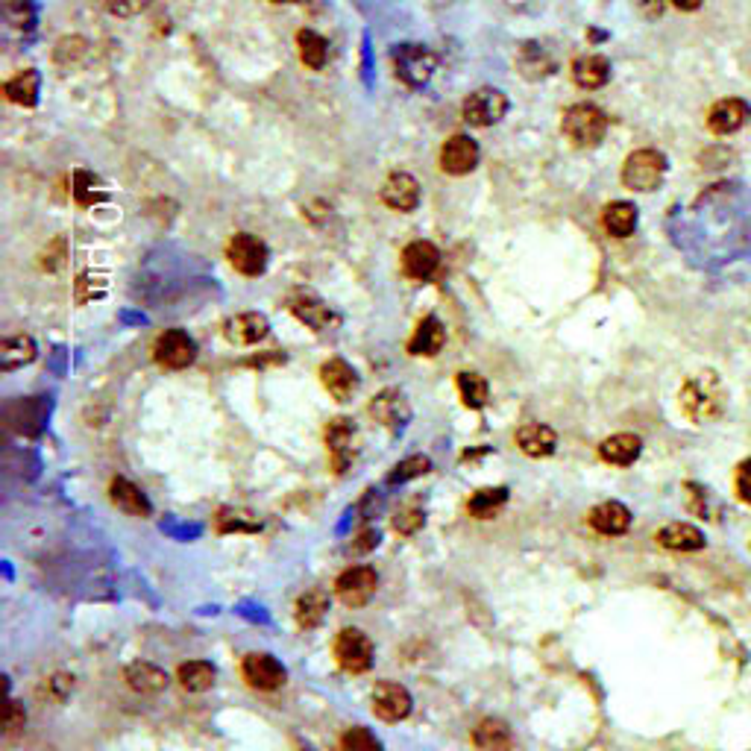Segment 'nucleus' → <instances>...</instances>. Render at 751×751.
<instances>
[{
    "label": "nucleus",
    "mask_w": 751,
    "mask_h": 751,
    "mask_svg": "<svg viewBox=\"0 0 751 751\" xmlns=\"http://www.w3.org/2000/svg\"><path fill=\"white\" fill-rule=\"evenodd\" d=\"M291 311H294V317H297V320H303V323L311 326L314 332H323V329H329V326H335V323H338L335 311L329 309L326 303H320L317 297H311V294H300V297H294V300H291Z\"/></svg>",
    "instance_id": "27"
},
{
    "label": "nucleus",
    "mask_w": 751,
    "mask_h": 751,
    "mask_svg": "<svg viewBox=\"0 0 751 751\" xmlns=\"http://www.w3.org/2000/svg\"><path fill=\"white\" fill-rule=\"evenodd\" d=\"M473 743L479 751H511L514 737L502 719H482L473 731Z\"/></svg>",
    "instance_id": "29"
},
{
    "label": "nucleus",
    "mask_w": 751,
    "mask_h": 751,
    "mask_svg": "<svg viewBox=\"0 0 751 751\" xmlns=\"http://www.w3.org/2000/svg\"><path fill=\"white\" fill-rule=\"evenodd\" d=\"M124 678L130 684V690L141 693V696H153V693H162L168 687V675L147 661H135L124 669Z\"/></svg>",
    "instance_id": "25"
},
{
    "label": "nucleus",
    "mask_w": 751,
    "mask_h": 751,
    "mask_svg": "<svg viewBox=\"0 0 751 751\" xmlns=\"http://www.w3.org/2000/svg\"><path fill=\"white\" fill-rule=\"evenodd\" d=\"M3 94H6V100H12L18 106H36V100H39V74L33 68L18 71L12 80L3 83Z\"/></svg>",
    "instance_id": "34"
},
{
    "label": "nucleus",
    "mask_w": 751,
    "mask_h": 751,
    "mask_svg": "<svg viewBox=\"0 0 751 751\" xmlns=\"http://www.w3.org/2000/svg\"><path fill=\"white\" fill-rule=\"evenodd\" d=\"M376 546H379V531H361V534H358V543H353V552H370V549H376Z\"/></svg>",
    "instance_id": "46"
},
{
    "label": "nucleus",
    "mask_w": 751,
    "mask_h": 751,
    "mask_svg": "<svg viewBox=\"0 0 751 751\" xmlns=\"http://www.w3.org/2000/svg\"><path fill=\"white\" fill-rule=\"evenodd\" d=\"M573 80L581 89H602L611 80V62L602 53H587L573 62Z\"/></svg>",
    "instance_id": "23"
},
{
    "label": "nucleus",
    "mask_w": 751,
    "mask_h": 751,
    "mask_svg": "<svg viewBox=\"0 0 751 751\" xmlns=\"http://www.w3.org/2000/svg\"><path fill=\"white\" fill-rule=\"evenodd\" d=\"M411 693L397 681H379L373 687V713L385 722H402L411 713Z\"/></svg>",
    "instance_id": "12"
},
{
    "label": "nucleus",
    "mask_w": 751,
    "mask_h": 751,
    "mask_svg": "<svg viewBox=\"0 0 751 751\" xmlns=\"http://www.w3.org/2000/svg\"><path fill=\"white\" fill-rule=\"evenodd\" d=\"M508 112V97L499 89H479L464 100V121L470 127H493L505 118Z\"/></svg>",
    "instance_id": "6"
},
{
    "label": "nucleus",
    "mask_w": 751,
    "mask_h": 751,
    "mask_svg": "<svg viewBox=\"0 0 751 751\" xmlns=\"http://www.w3.org/2000/svg\"><path fill=\"white\" fill-rule=\"evenodd\" d=\"M517 446L529 455V458H546L555 452L558 446V435L555 429H549L546 423H526L517 432Z\"/></svg>",
    "instance_id": "26"
},
{
    "label": "nucleus",
    "mask_w": 751,
    "mask_h": 751,
    "mask_svg": "<svg viewBox=\"0 0 751 751\" xmlns=\"http://www.w3.org/2000/svg\"><path fill=\"white\" fill-rule=\"evenodd\" d=\"M734 490H737V496L751 505V458L746 461H740L737 464V473H734Z\"/></svg>",
    "instance_id": "41"
},
{
    "label": "nucleus",
    "mask_w": 751,
    "mask_h": 751,
    "mask_svg": "<svg viewBox=\"0 0 751 751\" xmlns=\"http://www.w3.org/2000/svg\"><path fill=\"white\" fill-rule=\"evenodd\" d=\"M153 355L162 367L168 370H185L188 364H194L197 358V344L188 332L182 329H165L156 344H153Z\"/></svg>",
    "instance_id": "8"
},
{
    "label": "nucleus",
    "mask_w": 751,
    "mask_h": 751,
    "mask_svg": "<svg viewBox=\"0 0 751 751\" xmlns=\"http://www.w3.org/2000/svg\"><path fill=\"white\" fill-rule=\"evenodd\" d=\"M329 611V596L326 590H309L297 599V608H294V617H297V625L300 628H317L323 617Z\"/></svg>",
    "instance_id": "33"
},
{
    "label": "nucleus",
    "mask_w": 751,
    "mask_h": 751,
    "mask_svg": "<svg viewBox=\"0 0 751 751\" xmlns=\"http://www.w3.org/2000/svg\"><path fill=\"white\" fill-rule=\"evenodd\" d=\"M297 47H300L303 65L311 68V71H320V68L326 65V59H329V45H326V39H323L320 33H314V30H300V33H297Z\"/></svg>",
    "instance_id": "36"
},
{
    "label": "nucleus",
    "mask_w": 751,
    "mask_h": 751,
    "mask_svg": "<svg viewBox=\"0 0 751 751\" xmlns=\"http://www.w3.org/2000/svg\"><path fill=\"white\" fill-rule=\"evenodd\" d=\"M215 678H218V669L209 661H188L177 669L179 687L188 690V693H206V690H212Z\"/></svg>",
    "instance_id": "30"
},
{
    "label": "nucleus",
    "mask_w": 751,
    "mask_h": 751,
    "mask_svg": "<svg viewBox=\"0 0 751 751\" xmlns=\"http://www.w3.org/2000/svg\"><path fill=\"white\" fill-rule=\"evenodd\" d=\"M326 449L338 473H344L355 461V426L347 417H335L326 426Z\"/></svg>",
    "instance_id": "13"
},
{
    "label": "nucleus",
    "mask_w": 751,
    "mask_h": 751,
    "mask_svg": "<svg viewBox=\"0 0 751 751\" xmlns=\"http://www.w3.org/2000/svg\"><path fill=\"white\" fill-rule=\"evenodd\" d=\"M441 265V253L432 241H411L405 250H402V273L408 279H417V282H426L435 276V270Z\"/></svg>",
    "instance_id": "15"
},
{
    "label": "nucleus",
    "mask_w": 751,
    "mask_h": 751,
    "mask_svg": "<svg viewBox=\"0 0 751 751\" xmlns=\"http://www.w3.org/2000/svg\"><path fill=\"white\" fill-rule=\"evenodd\" d=\"M262 523L259 517H253L250 511H232V508H223L218 514V531H259Z\"/></svg>",
    "instance_id": "39"
},
{
    "label": "nucleus",
    "mask_w": 751,
    "mask_h": 751,
    "mask_svg": "<svg viewBox=\"0 0 751 751\" xmlns=\"http://www.w3.org/2000/svg\"><path fill=\"white\" fill-rule=\"evenodd\" d=\"M678 402H681V411H684L687 420L707 426V423H716L725 414L728 391H725L722 379L707 370V373H696V376H690L684 382Z\"/></svg>",
    "instance_id": "1"
},
{
    "label": "nucleus",
    "mask_w": 751,
    "mask_h": 751,
    "mask_svg": "<svg viewBox=\"0 0 751 751\" xmlns=\"http://www.w3.org/2000/svg\"><path fill=\"white\" fill-rule=\"evenodd\" d=\"M423 520H426V517H423V511L408 508V511H399L397 520H394V529H397L399 534H414V531L423 526Z\"/></svg>",
    "instance_id": "42"
},
{
    "label": "nucleus",
    "mask_w": 751,
    "mask_h": 751,
    "mask_svg": "<svg viewBox=\"0 0 751 751\" xmlns=\"http://www.w3.org/2000/svg\"><path fill=\"white\" fill-rule=\"evenodd\" d=\"M446 344V329L438 317H423L408 341V353L411 355H438Z\"/></svg>",
    "instance_id": "24"
},
{
    "label": "nucleus",
    "mask_w": 751,
    "mask_h": 751,
    "mask_svg": "<svg viewBox=\"0 0 751 751\" xmlns=\"http://www.w3.org/2000/svg\"><path fill=\"white\" fill-rule=\"evenodd\" d=\"M561 130H564V135L573 141L575 147H596L605 138V133H608V118L593 103H575V106H570L564 112Z\"/></svg>",
    "instance_id": "2"
},
{
    "label": "nucleus",
    "mask_w": 751,
    "mask_h": 751,
    "mask_svg": "<svg viewBox=\"0 0 751 751\" xmlns=\"http://www.w3.org/2000/svg\"><path fill=\"white\" fill-rule=\"evenodd\" d=\"M749 103L737 100V97H728V100H719L710 106L707 112V130L713 135H734L740 133L749 121Z\"/></svg>",
    "instance_id": "14"
},
{
    "label": "nucleus",
    "mask_w": 751,
    "mask_h": 751,
    "mask_svg": "<svg viewBox=\"0 0 751 751\" xmlns=\"http://www.w3.org/2000/svg\"><path fill=\"white\" fill-rule=\"evenodd\" d=\"M229 265L235 267L244 276H262L267 267V247L262 238L250 235V232H238L229 247H226Z\"/></svg>",
    "instance_id": "7"
},
{
    "label": "nucleus",
    "mask_w": 751,
    "mask_h": 751,
    "mask_svg": "<svg viewBox=\"0 0 751 751\" xmlns=\"http://www.w3.org/2000/svg\"><path fill=\"white\" fill-rule=\"evenodd\" d=\"M24 722H27V713H24V707L18 705V702H9V716H6V734H15V731H21V728H24Z\"/></svg>",
    "instance_id": "44"
},
{
    "label": "nucleus",
    "mask_w": 751,
    "mask_h": 751,
    "mask_svg": "<svg viewBox=\"0 0 751 751\" xmlns=\"http://www.w3.org/2000/svg\"><path fill=\"white\" fill-rule=\"evenodd\" d=\"M382 203L394 212H414L420 206V182L411 174H391L382 185Z\"/></svg>",
    "instance_id": "18"
},
{
    "label": "nucleus",
    "mask_w": 751,
    "mask_h": 751,
    "mask_svg": "<svg viewBox=\"0 0 751 751\" xmlns=\"http://www.w3.org/2000/svg\"><path fill=\"white\" fill-rule=\"evenodd\" d=\"M666 177V156L661 150H634L622 165V185L631 191H655Z\"/></svg>",
    "instance_id": "3"
},
{
    "label": "nucleus",
    "mask_w": 751,
    "mask_h": 751,
    "mask_svg": "<svg viewBox=\"0 0 751 751\" xmlns=\"http://www.w3.org/2000/svg\"><path fill=\"white\" fill-rule=\"evenodd\" d=\"M675 9H681V12H696L705 0H669Z\"/></svg>",
    "instance_id": "47"
},
{
    "label": "nucleus",
    "mask_w": 751,
    "mask_h": 751,
    "mask_svg": "<svg viewBox=\"0 0 751 751\" xmlns=\"http://www.w3.org/2000/svg\"><path fill=\"white\" fill-rule=\"evenodd\" d=\"M655 540H658V546L672 549V552H699L707 543L705 534L690 523H669L655 534Z\"/></svg>",
    "instance_id": "22"
},
{
    "label": "nucleus",
    "mask_w": 751,
    "mask_h": 751,
    "mask_svg": "<svg viewBox=\"0 0 751 751\" xmlns=\"http://www.w3.org/2000/svg\"><path fill=\"white\" fill-rule=\"evenodd\" d=\"M479 144L470 135H452L441 147V171L452 177H464L479 165Z\"/></svg>",
    "instance_id": "11"
},
{
    "label": "nucleus",
    "mask_w": 751,
    "mask_h": 751,
    "mask_svg": "<svg viewBox=\"0 0 751 751\" xmlns=\"http://www.w3.org/2000/svg\"><path fill=\"white\" fill-rule=\"evenodd\" d=\"M36 341L30 335H12V338H3L0 344V370H18L24 364H30L36 358Z\"/></svg>",
    "instance_id": "31"
},
{
    "label": "nucleus",
    "mask_w": 751,
    "mask_h": 751,
    "mask_svg": "<svg viewBox=\"0 0 751 751\" xmlns=\"http://www.w3.org/2000/svg\"><path fill=\"white\" fill-rule=\"evenodd\" d=\"M267 332H270V323H267L265 314H259V311L235 314V317L226 320V326H223L226 341L235 344V347H253V344H259L262 338H267Z\"/></svg>",
    "instance_id": "16"
},
{
    "label": "nucleus",
    "mask_w": 751,
    "mask_h": 751,
    "mask_svg": "<svg viewBox=\"0 0 751 751\" xmlns=\"http://www.w3.org/2000/svg\"><path fill=\"white\" fill-rule=\"evenodd\" d=\"M505 502H508V487H482V490H476V493L470 496L467 511H470V517H476V520H490Z\"/></svg>",
    "instance_id": "35"
},
{
    "label": "nucleus",
    "mask_w": 751,
    "mask_h": 751,
    "mask_svg": "<svg viewBox=\"0 0 751 751\" xmlns=\"http://www.w3.org/2000/svg\"><path fill=\"white\" fill-rule=\"evenodd\" d=\"M435 65H438V59H435V53H432L429 47L399 45L397 50H394L397 77L405 86H411V89L426 86V83L432 80V74H435Z\"/></svg>",
    "instance_id": "4"
},
{
    "label": "nucleus",
    "mask_w": 751,
    "mask_h": 751,
    "mask_svg": "<svg viewBox=\"0 0 751 751\" xmlns=\"http://www.w3.org/2000/svg\"><path fill=\"white\" fill-rule=\"evenodd\" d=\"M320 382L338 402L353 399V394L358 391V373L353 370V364H347L344 358H329L320 367Z\"/></svg>",
    "instance_id": "19"
},
{
    "label": "nucleus",
    "mask_w": 751,
    "mask_h": 751,
    "mask_svg": "<svg viewBox=\"0 0 751 751\" xmlns=\"http://www.w3.org/2000/svg\"><path fill=\"white\" fill-rule=\"evenodd\" d=\"M634 6H637V12H640L643 18H649V21H655V18H661L663 15V0H634Z\"/></svg>",
    "instance_id": "45"
},
{
    "label": "nucleus",
    "mask_w": 751,
    "mask_h": 751,
    "mask_svg": "<svg viewBox=\"0 0 751 751\" xmlns=\"http://www.w3.org/2000/svg\"><path fill=\"white\" fill-rule=\"evenodd\" d=\"M109 499H112L115 508H121V511L130 514V517H150V502H147V496H144L133 482H127V479H112V485H109Z\"/></svg>",
    "instance_id": "28"
},
{
    "label": "nucleus",
    "mask_w": 751,
    "mask_h": 751,
    "mask_svg": "<svg viewBox=\"0 0 751 751\" xmlns=\"http://www.w3.org/2000/svg\"><path fill=\"white\" fill-rule=\"evenodd\" d=\"M270 3H297V0H270Z\"/></svg>",
    "instance_id": "48"
},
{
    "label": "nucleus",
    "mask_w": 751,
    "mask_h": 751,
    "mask_svg": "<svg viewBox=\"0 0 751 751\" xmlns=\"http://www.w3.org/2000/svg\"><path fill=\"white\" fill-rule=\"evenodd\" d=\"M458 394H461L467 408H476V411H479V408H485L487 405L490 388H487L485 376L464 370V373H458Z\"/></svg>",
    "instance_id": "37"
},
{
    "label": "nucleus",
    "mask_w": 751,
    "mask_h": 751,
    "mask_svg": "<svg viewBox=\"0 0 751 751\" xmlns=\"http://www.w3.org/2000/svg\"><path fill=\"white\" fill-rule=\"evenodd\" d=\"M376 587H379V575H376L373 567H350V570H344V573L338 575V581H335L338 599L344 605H350V608L367 605L373 599Z\"/></svg>",
    "instance_id": "9"
},
{
    "label": "nucleus",
    "mask_w": 751,
    "mask_h": 751,
    "mask_svg": "<svg viewBox=\"0 0 751 751\" xmlns=\"http://www.w3.org/2000/svg\"><path fill=\"white\" fill-rule=\"evenodd\" d=\"M587 523L605 537H619L631 529V511L622 502H602L587 514Z\"/></svg>",
    "instance_id": "20"
},
{
    "label": "nucleus",
    "mask_w": 751,
    "mask_h": 751,
    "mask_svg": "<svg viewBox=\"0 0 751 751\" xmlns=\"http://www.w3.org/2000/svg\"><path fill=\"white\" fill-rule=\"evenodd\" d=\"M640 452H643V441L631 432H619V435H611L599 443L602 461H608L614 467H631L640 458Z\"/></svg>",
    "instance_id": "21"
},
{
    "label": "nucleus",
    "mask_w": 751,
    "mask_h": 751,
    "mask_svg": "<svg viewBox=\"0 0 751 751\" xmlns=\"http://www.w3.org/2000/svg\"><path fill=\"white\" fill-rule=\"evenodd\" d=\"M147 6V0H106V9L118 18H133Z\"/></svg>",
    "instance_id": "43"
},
{
    "label": "nucleus",
    "mask_w": 751,
    "mask_h": 751,
    "mask_svg": "<svg viewBox=\"0 0 751 751\" xmlns=\"http://www.w3.org/2000/svg\"><path fill=\"white\" fill-rule=\"evenodd\" d=\"M370 417L376 423L388 426V429H402L408 423V417H411V405H408L402 391L388 388V391H382V394L370 399Z\"/></svg>",
    "instance_id": "17"
},
{
    "label": "nucleus",
    "mask_w": 751,
    "mask_h": 751,
    "mask_svg": "<svg viewBox=\"0 0 751 751\" xmlns=\"http://www.w3.org/2000/svg\"><path fill=\"white\" fill-rule=\"evenodd\" d=\"M429 467H432V461H429L426 455H411V458H405L402 464L394 467V473L388 476V482H391V485H402V482L420 479V476L429 473Z\"/></svg>",
    "instance_id": "38"
},
{
    "label": "nucleus",
    "mask_w": 751,
    "mask_h": 751,
    "mask_svg": "<svg viewBox=\"0 0 751 751\" xmlns=\"http://www.w3.org/2000/svg\"><path fill=\"white\" fill-rule=\"evenodd\" d=\"M335 661L341 663V669L361 675L373 666V643L364 631L358 628H344L335 637Z\"/></svg>",
    "instance_id": "5"
},
{
    "label": "nucleus",
    "mask_w": 751,
    "mask_h": 751,
    "mask_svg": "<svg viewBox=\"0 0 751 751\" xmlns=\"http://www.w3.org/2000/svg\"><path fill=\"white\" fill-rule=\"evenodd\" d=\"M602 226L614 238H628L637 229V209H634V203H625V200L608 203L605 212H602Z\"/></svg>",
    "instance_id": "32"
},
{
    "label": "nucleus",
    "mask_w": 751,
    "mask_h": 751,
    "mask_svg": "<svg viewBox=\"0 0 751 751\" xmlns=\"http://www.w3.org/2000/svg\"><path fill=\"white\" fill-rule=\"evenodd\" d=\"M341 751H382V743L373 731L355 725L341 737Z\"/></svg>",
    "instance_id": "40"
},
{
    "label": "nucleus",
    "mask_w": 751,
    "mask_h": 751,
    "mask_svg": "<svg viewBox=\"0 0 751 751\" xmlns=\"http://www.w3.org/2000/svg\"><path fill=\"white\" fill-rule=\"evenodd\" d=\"M241 675H244V681L253 687V690H279L285 681H288V672H285V666L276 661L273 655H265V652H253V655H247L244 663H241Z\"/></svg>",
    "instance_id": "10"
}]
</instances>
